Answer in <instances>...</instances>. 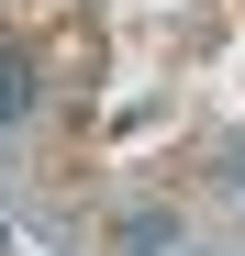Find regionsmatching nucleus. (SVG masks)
Segmentation results:
<instances>
[{
  "mask_svg": "<svg viewBox=\"0 0 245 256\" xmlns=\"http://www.w3.org/2000/svg\"><path fill=\"white\" fill-rule=\"evenodd\" d=\"M22 100H34V56H22V45H0V122H12Z\"/></svg>",
  "mask_w": 245,
  "mask_h": 256,
  "instance_id": "obj_2",
  "label": "nucleus"
},
{
  "mask_svg": "<svg viewBox=\"0 0 245 256\" xmlns=\"http://www.w3.org/2000/svg\"><path fill=\"white\" fill-rule=\"evenodd\" d=\"M122 256H178V212H122Z\"/></svg>",
  "mask_w": 245,
  "mask_h": 256,
  "instance_id": "obj_1",
  "label": "nucleus"
},
{
  "mask_svg": "<svg viewBox=\"0 0 245 256\" xmlns=\"http://www.w3.org/2000/svg\"><path fill=\"white\" fill-rule=\"evenodd\" d=\"M234 178H245V145H234Z\"/></svg>",
  "mask_w": 245,
  "mask_h": 256,
  "instance_id": "obj_3",
  "label": "nucleus"
}]
</instances>
